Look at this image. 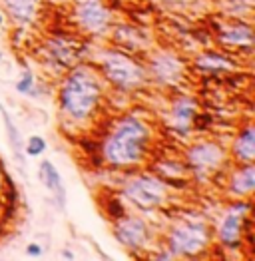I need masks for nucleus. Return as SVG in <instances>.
Masks as SVG:
<instances>
[{
  "instance_id": "6",
  "label": "nucleus",
  "mask_w": 255,
  "mask_h": 261,
  "mask_svg": "<svg viewBox=\"0 0 255 261\" xmlns=\"http://www.w3.org/2000/svg\"><path fill=\"white\" fill-rule=\"evenodd\" d=\"M76 16L82 28L90 32H104L110 28V10L102 0H78L76 4Z\"/></svg>"
},
{
  "instance_id": "18",
  "label": "nucleus",
  "mask_w": 255,
  "mask_h": 261,
  "mask_svg": "<svg viewBox=\"0 0 255 261\" xmlns=\"http://www.w3.org/2000/svg\"><path fill=\"white\" fill-rule=\"evenodd\" d=\"M0 114L4 116V126H6V130H8V138H10V144H12V150L14 153L18 155V160H20L22 164V140H20V134L18 130L14 128V124H12V120H10V116H8V112L0 106Z\"/></svg>"
},
{
  "instance_id": "24",
  "label": "nucleus",
  "mask_w": 255,
  "mask_h": 261,
  "mask_svg": "<svg viewBox=\"0 0 255 261\" xmlns=\"http://www.w3.org/2000/svg\"><path fill=\"white\" fill-rule=\"evenodd\" d=\"M0 186H2V177H0Z\"/></svg>"
},
{
  "instance_id": "5",
  "label": "nucleus",
  "mask_w": 255,
  "mask_h": 261,
  "mask_svg": "<svg viewBox=\"0 0 255 261\" xmlns=\"http://www.w3.org/2000/svg\"><path fill=\"white\" fill-rule=\"evenodd\" d=\"M126 196L140 207H156L166 199V186L162 179L151 175H140L126 186Z\"/></svg>"
},
{
  "instance_id": "21",
  "label": "nucleus",
  "mask_w": 255,
  "mask_h": 261,
  "mask_svg": "<svg viewBox=\"0 0 255 261\" xmlns=\"http://www.w3.org/2000/svg\"><path fill=\"white\" fill-rule=\"evenodd\" d=\"M108 210H110V216L112 218H124V205L120 203V199H112Z\"/></svg>"
},
{
  "instance_id": "11",
  "label": "nucleus",
  "mask_w": 255,
  "mask_h": 261,
  "mask_svg": "<svg viewBox=\"0 0 255 261\" xmlns=\"http://www.w3.org/2000/svg\"><path fill=\"white\" fill-rule=\"evenodd\" d=\"M40 177H42L44 186L56 196L58 199V205L64 207V201H66V192H64V184H62V177L58 174V170L54 168L52 162H42L40 166Z\"/></svg>"
},
{
  "instance_id": "3",
  "label": "nucleus",
  "mask_w": 255,
  "mask_h": 261,
  "mask_svg": "<svg viewBox=\"0 0 255 261\" xmlns=\"http://www.w3.org/2000/svg\"><path fill=\"white\" fill-rule=\"evenodd\" d=\"M102 70L108 80L122 90L138 88L144 82V68L122 52H108L102 60Z\"/></svg>"
},
{
  "instance_id": "13",
  "label": "nucleus",
  "mask_w": 255,
  "mask_h": 261,
  "mask_svg": "<svg viewBox=\"0 0 255 261\" xmlns=\"http://www.w3.org/2000/svg\"><path fill=\"white\" fill-rule=\"evenodd\" d=\"M234 153L239 162L249 164L255 158V130L249 126L237 136L234 144Z\"/></svg>"
},
{
  "instance_id": "17",
  "label": "nucleus",
  "mask_w": 255,
  "mask_h": 261,
  "mask_svg": "<svg viewBox=\"0 0 255 261\" xmlns=\"http://www.w3.org/2000/svg\"><path fill=\"white\" fill-rule=\"evenodd\" d=\"M195 110H193V102L190 100H177L173 104V118L177 126H188L190 122H193Z\"/></svg>"
},
{
  "instance_id": "20",
  "label": "nucleus",
  "mask_w": 255,
  "mask_h": 261,
  "mask_svg": "<svg viewBox=\"0 0 255 261\" xmlns=\"http://www.w3.org/2000/svg\"><path fill=\"white\" fill-rule=\"evenodd\" d=\"M32 86H34V78H32V74H30V72H24V76L16 82V90L22 92V94H26V92H30V88Z\"/></svg>"
},
{
  "instance_id": "9",
  "label": "nucleus",
  "mask_w": 255,
  "mask_h": 261,
  "mask_svg": "<svg viewBox=\"0 0 255 261\" xmlns=\"http://www.w3.org/2000/svg\"><path fill=\"white\" fill-rule=\"evenodd\" d=\"M149 70L162 82H173V80H177L182 76L184 66H182V60L177 56H173V54H158V56L151 58Z\"/></svg>"
},
{
  "instance_id": "2",
  "label": "nucleus",
  "mask_w": 255,
  "mask_h": 261,
  "mask_svg": "<svg viewBox=\"0 0 255 261\" xmlns=\"http://www.w3.org/2000/svg\"><path fill=\"white\" fill-rule=\"evenodd\" d=\"M100 80L94 70L80 66L68 74L60 90L62 110L74 120H86L100 102Z\"/></svg>"
},
{
  "instance_id": "8",
  "label": "nucleus",
  "mask_w": 255,
  "mask_h": 261,
  "mask_svg": "<svg viewBox=\"0 0 255 261\" xmlns=\"http://www.w3.org/2000/svg\"><path fill=\"white\" fill-rule=\"evenodd\" d=\"M188 160L195 170H213L223 162V150L213 142H203L190 148Z\"/></svg>"
},
{
  "instance_id": "23",
  "label": "nucleus",
  "mask_w": 255,
  "mask_h": 261,
  "mask_svg": "<svg viewBox=\"0 0 255 261\" xmlns=\"http://www.w3.org/2000/svg\"><path fill=\"white\" fill-rule=\"evenodd\" d=\"M2 24H4V16L0 14V30H2Z\"/></svg>"
},
{
  "instance_id": "7",
  "label": "nucleus",
  "mask_w": 255,
  "mask_h": 261,
  "mask_svg": "<svg viewBox=\"0 0 255 261\" xmlns=\"http://www.w3.org/2000/svg\"><path fill=\"white\" fill-rule=\"evenodd\" d=\"M116 238L122 245L138 249L148 240V225L140 218H120V223L116 225Z\"/></svg>"
},
{
  "instance_id": "14",
  "label": "nucleus",
  "mask_w": 255,
  "mask_h": 261,
  "mask_svg": "<svg viewBox=\"0 0 255 261\" xmlns=\"http://www.w3.org/2000/svg\"><path fill=\"white\" fill-rule=\"evenodd\" d=\"M6 10L10 12L12 20L18 24H28L36 14V0H4Z\"/></svg>"
},
{
  "instance_id": "10",
  "label": "nucleus",
  "mask_w": 255,
  "mask_h": 261,
  "mask_svg": "<svg viewBox=\"0 0 255 261\" xmlns=\"http://www.w3.org/2000/svg\"><path fill=\"white\" fill-rule=\"evenodd\" d=\"M241 233H243V214L230 212L219 225V240L227 247L235 249L237 245H241Z\"/></svg>"
},
{
  "instance_id": "1",
  "label": "nucleus",
  "mask_w": 255,
  "mask_h": 261,
  "mask_svg": "<svg viewBox=\"0 0 255 261\" xmlns=\"http://www.w3.org/2000/svg\"><path fill=\"white\" fill-rule=\"evenodd\" d=\"M149 128L138 118L128 116L120 120L104 146V158L112 166H132L144 158L148 150Z\"/></svg>"
},
{
  "instance_id": "19",
  "label": "nucleus",
  "mask_w": 255,
  "mask_h": 261,
  "mask_svg": "<svg viewBox=\"0 0 255 261\" xmlns=\"http://www.w3.org/2000/svg\"><path fill=\"white\" fill-rule=\"evenodd\" d=\"M44 150H46V140L40 136H32L26 144V153L28 155H40Z\"/></svg>"
},
{
  "instance_id": "4",
  "label": "nucleus",
  "mask_w": 255,
  "mask_h": 261,
  "mask_svg": "<svg viewBox=\"0 0 255 261\" xmlns=\"http://www.w3.org/2000/svg\"><path fill=\"white\" fill-rule=\"evenodd\" d=\"M210 241V229L201 221H182L170 233V249L180 255H195L206 249Z\"/></svg>"
},
{
  "instance_id": "22",
  "label": "nucleus",
  "mask_w": 255,
  "mask_h": 261,
  "mask_svg": "<svg viewBox=\"0 0 255 261\" xmlns=\"http://www.w3.org/2000/svg\"><path fill=\"white\" fill-rule=\"evenodd\" d=\"M26 253L36 257V255H40V253H42V249H40V245H38V243H30V245L26 247Z\"/></svg>"
},
{
  "instance_id": "16",
  "label": "nucleus",
  "mask_w": 255,
  "mask_h": 261,
  "mask_svg": "<svg viewBox=\"0 0 255 261\" xmlns=\"http://www.w3.org/2000/svg\"><path fill=\"white\" fill-rule=\"evenodd\" d=\"M197 66L206 72H223V70H232L234 62L223 56V54H215V52H206L197 58Z\"/></svg>"
},
{
  "instance_id": "15",
  "label": "nucleus",
  "mask_w": 255,
  "mask_h": 261,
  "mask_svg": "<svg viewBox=\"0 0 255 261\" xmlns=\"http://www.w3.org/2000/svg\"><path fill=\"white\" fill-rule=\"evenodd\" d=\"M221 42L225 44H237V46H249L253 42V32L249 24H235L227 30H221L219 34Z\"/></svg>"
},
{
  "instance_id": "12",
  "label": "nucleus",
  "mask_w": 255,
  "mask_h": 261,
  "mask_svg": "<svg viewBox=\"0 0 255 261\" xmlns=\"http://www.w3.org/2000/svg\"><path fill=\"white\" fill-rule=\"evenodd\" d=\"M255 190V168L249 164H245L243 168H239L232 177V192L237 196H247Z\"/></svg>"
}]
</instances>
